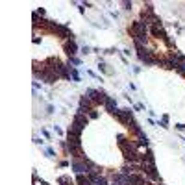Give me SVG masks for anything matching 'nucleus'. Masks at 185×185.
<instances>
[{
	"label": "nucleus",
	"mask_w": 185,
	"mask_h": 185,
	"mask_svg": "<svg viewBox=\"0 0 185 185\" xmlns=\"http://www.w3.org/2000/svg\"><path fill=\"white\" fill-rule=\"evenodd\" d=\"M76 50H78V46H76V43H69L67 45V52H69V56H74Z\"/></svg>",
	"instance_id": "7ed1b4c3"
},
{
	"label": "nucleus",
	"mask_w": 185,
	"mask_h": 185,
	"mask_svg": "<svg viewBox=\"0 0 185 185\" xmlns=\"http://www.w3.org/2000/svg\"><path fill=\"white\" fill-rule=\"evenodd\" d=\"M181 74H185V61H181V65H180V69H178Z\"/></svg>",
	"instance_id": "39448f33"
},
{
	"label": "nucleus",
	"mask_w": 185,
	"mask_h": 185,
	"mask_svg": "<svg viewBox=\"0 0 185 185\" xmlns=\"http://www.w3.org/2000/svg\"><path fill=\"white\" fill-rule=\"evenodd\" d=\"M106 107H107V109H109L111 113H115V111H117V107H115V102H113L111 98H106Z\"/></svg>",
	"instance_id": "f03ea898"
},
{
	"label": "nucleus",
	"mask_w": 185,
	"mask_h": 185,
	"mask_svg": "<svg viewBox=\"0 0 185 185\" xmlns=\"http://www.w3.org/2000/svg\"><path fill=\"white\" fill-rule=\"evenodd\" d=\"M69 181H70V180H69V178H65V176H61V178H59V183H63V185H67Z\"/></svg>",
	"instance_id": "20e7f679"
},
{
	"label": "nucleus",
	"mask_w": 185,
	"mask_h": 185,
	"mask_svg": "<svg viewBox=\"0 0 185 185\" xmlns=\"http://www.w3.org/2000/svg\"><path fill=\"white\" fill-rule=\"evenodd\" d=\"M76 181H78L80 185H91L93 181H91V178H83L82 174H78V178H76Z\"/></svg>",
	"instance_id": "f257e3e1"
}]
</instances>
